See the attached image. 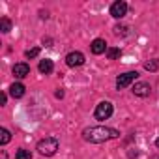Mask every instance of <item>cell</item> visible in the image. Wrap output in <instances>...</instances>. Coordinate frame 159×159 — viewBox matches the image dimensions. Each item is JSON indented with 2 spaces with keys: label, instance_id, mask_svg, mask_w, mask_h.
Instances as JSON below:
<instances>
[{
  "label": "cell",
  "instance_id": "cell-14",
  "mask_svg": "<svg viewBox=\"0 0 159 159\" xmlns=\"http://www.w3.org/2000/svg\"><path fill=\"white\" fill-rule=\"evenodd\" d=\"M144 69L146 71H157L159 69V60H148V62H144Z\"/></svg>",
  "mask_w": 159,
  "mask_h": 159
},
{
  "label": "cell",
  "instance_id": "cell-18",
  "mask_svg": "<svg viewBox=\"0 0 159 159\" xmlns=\"http://www.w3.org/2000/svg\"><path fill=\"white\" fill-rule=\"evenodd\" d=\"M38 54H39V47H34V49H28V51L25 52V56H26V58H36Z\"/></svg>",
  "mask_w": 159,
  "mask_h": 159
},
{
  "label": "cell",
  "instance_id": "cell-19",
  "mask_svg": "<svg viewBox=\"0 0 159 159\" xmlns=\"http://www.w3.org/2000/svg\"><path fill=\"white\" fill-rule=\"evenodd\" d=\"M6 99H8V96H6V94H2V99H0V105H6Z\"/></svg>",
  "mask_w": 159,
  "mask_h": 159
},
{
  "label": "cell",
  "instance_id": "cell-15",
  "mask_svg": "<svg viewBox=\"0 0 159 159\" xmlns=\"http://www.w3.org/2000/svg\"><path fill=\"white\" fill-rule=\"evenodd\" d=\"M15 159H32V153H30V150H25V148H21V150H17V153H15Z\"/></svg>",
  "mask_w": 159,
  "mask_h": 159
},
{
  "label": "cell",
  "instance_id": "cell-12",
  "mask_svg": "<svg viewBox=\"0 0 159 159\" xmlns=\"http://www.w3.org/2000/svg\"><path fill=\"white\" fill-rule=\"evenodd\" d=\"M10 140H11V133H10L6 127H2V129H0V144H2V146H6Z\"/></svg>",
  "mask_w": 159,
  "mask_h": 159
},
{
  "label": "cell",
  "instance_id": "cell-6",
  "mask_svg": "<svg viewBox=\"0 0 159 159\" xmlns=\"http://www.w3.org/2000/svg\"><path fill=\"white\" fill-rule=\"evenodd\" d=\"M125 13H127V4L122 2V0H118V2H114L111 6V15L114 19H122V17H125Z\"/></svg>",
  "mask_w": 159,
  "mask_h": 159
},
{
  "label": "cell",
  "instance_id": "cell-17",
  "mask_svg": "<svg viewBox=\"0 0 159 159\" xmlns=\"http://www.w3.org/2000/svg\"><path fill=\"white\" fill-rule=\"evenodd\" d=\"M120 54H122V51H120V49H114V47L107 49V56H109L111 60H116V58H120Z\"/></svg>",
  "mask_w": 159,
  "mask_h": 159
},
{
  "label": "cell",
  "instance_id": "cell-9",
  "mask_svg": "<svg viewBox=\"0 0 159 159\" xmlns=\"http://www.w3.org/2000/svg\"><path fill=\"white\" fill-rule=\"evenodd\" d=\"M10 96L15 98V99L23 98V96H25V84H21V83H13V84L10 86Z\"/></svg>",
  "mask_w": 159,
  "mask_h": 159
},
{
  "label": "cell",
  "instance_id": "cell-2",
  "mask_svg": "<svg viewBox=\"0 0 159 159\" xmlns=\"http://www.w3.org/2000/svg\"><path fill=\"white\" fill-rule=\"evenodd\" d=\"M56 150H58V139H54V137H45L43 140L38 142V152L41 155L51 157V155L56 153Z\"/></svg>",
  "mask_w": 159,
  "mask_h": 159
},
{
  "label": "cell",
  "instance_id": "cell-4",
  "mask_svg": "<svg viewBox=\"0 0 159 159\" xmlns=\"http://www.w3.org/2000/svg\"><path fill=\"white\" fill-rule=\"evenodd\" d=\"M139 77V73L137 71H127V73H122L118 79H116V88L118 90H122V88H127L135 79Z\"/></svg>",
  "mask_w": 159,
  "mask_h": 159
},
{
  "label": "cell",
  "instance_id": "cell-8",
  "mask_svg": "<svg viewBox=\"0 0 159 159\" xmlns=\"http://www.w3.org/2000/svg\"><path fill=\"white\" fill-rule=\"evenodd\" d=\"M13 75H15L17 79H25L26 75H30V66L25 64V62L15 64V66H13Z\"/></svg>",
  "mask_w": 159,
  "mask_h": 159
},
{
  "label": "cell",
  "instance_id": "cell-5",
  "mask_svg": "<svg viewBox=\"0 0 159 159\" xmlns=\"http://www.w3.org/2000/svg\"><path fill=\"white\" fill-rule=\"evenodd\" d=\"M66 64L69 67H79V66H83L84 64V54L83 52H79V51H73L66 56Z\"/></svg>",
  "mask_w": 159,
  "mask_h": 159
},
{
  "label": "cell",
  "instance_id": "cell-16",
  "mask_svg": "<svg viewBox=\"0 0 159 159\" xmlns=\"http://www.w3.org/2000/svg\"><path fill=\"white\" fill-rule=\"evenodd\" d=\"M114 34H116V36H127V34H129V28H127L125 25H116V26H114Z\"/></svg>",
  "mask_w": 159,
  "mask_h": 159
},
{
  "label": "cell",
  "instance_id": "cell-10",
  "mask_svg": "<svg viewBox=\"0 0 159 159\" xmlns=\"http://www.w3.org/2000/svg\"><path fill=\"white\" fill-rule=\"evenodd\" d=\"M107 51V43H105V39H94L92 41V52L94 54H103Z\"/></svg>",
  "mask_w": 159,
  "mask_h": 159
},
{
  "label": "cell",
  "instance_id": "cell-11",
  "mask_svg": "<svg viewBox=\"0 0 159 159\" xmlns=\"http://www.w3.org/2000/svg\"><path fill=\"white\" fill-rule=\"evenodd\" d=\"M38 69H39L43 75H49V73H52V69H54V66H52V60H49V58H45V60H39V66H38Z\"/></svg>",
  "mask_w": 159,
  "mask_h": 159
},
{
  "label": "cell",
  "instance_id": "cell-3",
  "mask_svg": "<svg viewBox=\"0 0 159 159\" xmlns=\"http://www.w3.org/2000/svg\"><path fill=\"white\" fill-rule=\"evenodd\" d=\"M112 112H114L112 103H109V101H101V103L96 107L94 116H96V120H109V118L112 116Z\"/></svg>",
  "mask_w": 159,
  "mask_h": 159
},
{
  "label": "cell",
  "instance_id": "cell-1",
  "mask_svg": "<svg viewBox=\"0 0 159 159\" xmlns=\"http://www.w3.org/2000/svg\"><path fill=\"white\" fill-rule=\"evenodd\" d=\"M120 137V131L114 129V127H105V125H96V127H86L83 131V139L86 142H92V144H99V142H107V140H112V139H118Z\"/></svg>",
  "mask_w": 159,
  "mask_h": 159
},
{
  "label": "cell",
  "instance_id": "cell-13",
  "mask_svg": "<svg viewBox=\"0 0 159 159\" xmlns=\"http://www.w3.org/2000/svg\"><path fill=\"white\" fill-rule=\"evenodd\" d=\"M0 30H2L4 34L11 30V21H10L8 17H2V19H0Z\"/></svg>",
  "mask_w": 159,
  "mask_h": 159
},
{
  "label": "cell",
  "instance_id": "cell-20",
  "mask_svg": "<svg viewBox=\"0 0 159 159\" xmlns=\"http://www.w3.org/2000/svg\"><path fill=\"white\" fill-rule=\"evenodd\" d=\"M0 159H8V153H6L4 150H2V155H0Z\"/></svg>",
  "mask_w": 159,
  "mask_h": 159
},
{
  "label": "cell",
  "instance_id": "cell-21",
  "mask_svg": "<svg viewBox=\"0 0 159 159\" xmlns=\"http://www.w3.org/2000/svg\"><path fill=\"white\" fill-rule=\"evenodd\" d=\"M155 146H157V148H159V139H157V140H155Z\"/></svg>",
  "mask_w": 159,
  "mask_h": 159
},
{
  "label": "cell",
  "instance_id": "cell-7",
  "mask_svg": "<svg viewBox=\"0 0 159 159\" xmlns=\"http://www.w3.org/2000/svg\"><path fill=\"white\" fill-rule=\"evenodd\" d=\"M150 92H152V88H150V84H146V83H135V86H133V94H135L137 98H148Z\"/></svg>",
  "mask_w": 159,
  "mask_h": 159
}]
</instances>
